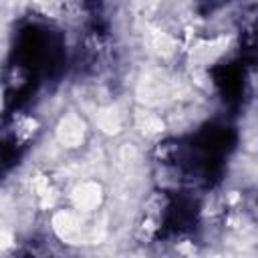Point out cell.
Masks as SVG:
<instances>
[{"instance_id":"6da1fadb","label":"cell","mask_w":258,"mask_h":258,"mask_svg":"<svg viewBox=\"0 0 258 258\" xmlns=\"http://www.w3.org/2000/svg\"><path fill=\"white\" fill-rule=\"evenodd\" d=\"M230 40L232 38L228 34H220V36L198 40L191 46V50H189V62H191V67L198 69V71H206V69L218 64L224 58V54L228 52Z\"/></svg>"},{"instance_id":"7a4b0ae2","label":"cell","mask_w":258,"mask_h":258,"mask_svg":"<svg viewBox=\"0 0 258 258\" xmlns=\"http://www.w3.org/2000/svg\"><path fill=\"white\" fill-rule=\"evenodd\" d=\"M69 200H71V208L73 210L89 216V214H93V212H97L101 208V204H103V187H101L99 181H91V179L81 181L71 189Z\"/></svg>"},{"instance_id":"3957f363","label":"cell","mask_w":258,"mask_h":258,"mask_svg":"<svg viewBox=\"0 0 258 258\" xmlns=\"http://www.w3.org/2000/svg\"><path fill=\"white\" fill-rule=\"evenodd\" d=\"M54 135H56V141L67 147V149H75V147H81L85 143V137H87V125L83 121L81 115L77 113H67L60 117L56 129H54Z\"/></svg>"},{"instance_id":"277c9868","label":"cell","mask_w":258,"mask_h":258,"mask_svg":"<svg viewBox=\"0 0 258 258\" xmlns=\"http://www.w3.org/2000/svg\"><path fill=\"white\" fill-rule=\"evenodd\" d=\"M34 10L42 16V18H64V14L71 8V0H32Z\"/></svg>"},{"instance_id":"5b68a950","label":"cell","mask_w":258,"mask_h":258,"mask_svg":"<svg viewBox=\"0 0 258 258\" xmlns=\"http://www.w3.org/2000/svg\"><path fill=\"white\" fill-rule=\"evenodd\" d=\"M38 121L32 115H18L14 119V141L16 143H28L38 133Z\"/></svg>"},{"instance_id":"8992f818","label":"cell","mask_w":258,"mask_h":258,"mask_svg":"<svg viewBox=\"0 0 258 258\" xmlns=\"http://www.w3.org/2000/svg\"><path fill=\"white\" fill-rule=\"evenodd\" d=\"M137 125H139L147 135H157V133L163 131V121H161V117H157L155 113H149V111H145V113L139 117Z\"/></svg>"},{"instance_id":"52a82bcc","label":"cell","mask_w":258,"mask_h":258,"mask_svg":"<svg viewBox=\"0 0 258 258\" xmlns=\"http://www.w3.org/2000/svg\"><path fill=\"white\" fill-rule=\"evenodd\" d=\"M4 103H6V93H4V87L0 85V113L4 111Z\"/></svg>"}]
</instances>
